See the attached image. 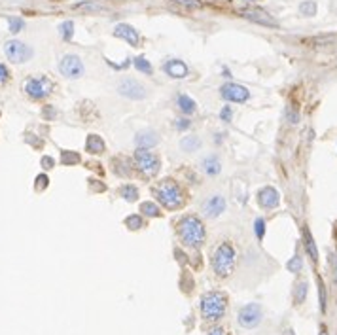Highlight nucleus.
Returning <instances> with one entry per match:
<instances>
[{
	"mask_svg": "<svg viewBox=\"0 0 337 335\" xmlns=\"http://www.w3.org/2000/svg\"><path fill=\"white\" fill-rule=\"evenodd\" d=\"M163 70L165 74H169L171 78H186V76H188V66L184 65L182 61H178V59H173V61L165 63Z\"/></svg>",
	"mask_w": 337,
	"mask_h": 335,
	"instance_id": "17",
	"label": "nucleus"
},
{
	"mask_svg": "<svg viewBox=\"0 0 337 335\" xmlns=\"http://www.w3.org/2000/svg\"><path fill=\"white\" fill-rule=\"evenodd\" d=\"M220 91H222V97L230 102H245L250 97L247 87H243L239 83H226Z\"/></svg>",
	"mask_w": 337,
	"mask_h": 335,
	"instance_id": "11",
	"label": "nucleus"
},
{
	"mask_svg": "<svg viewBox=\"0 0 337 335\" xmlns=\"http://www.w3.org/2000/svg\"><path fill=\"white\" fill-rule=\"evenodd\" d=\"M154 195L159 203L163 204L165 208L169 210H174V208H180L186 197H184V191L180 189V186L174 182V180H161L154 188Z\"/></svg>",
	"mask_w": 337,
	"mask_h": 335,
	"instance_id": "3",
	"label": "nucleus"
},
{
	"mask_svg": "<svg viewBox=\"0 0 337 335\" xmlns=\"http://www.w3.org/2000/svg\"><path fill=\"white\" fill-rule=\"evenodd\" d=\"M59 33L63 36V40H70L72 34H74V23H72V21H65V23L59 27Z\"/></svg>",
	"mask_w": 337,
	"mask_h": 335,
	"instance_id": "25",
	"label": "nucleus"
},
{
	"mask_svg": "<svg viewBox=\"0 0 337 335\" xmlns=\"http://www.w3.org/2000/svg\"><path fill=\"white\" fill-rule=\"evenodd\" d=\"M42 165H44V169H51V167H53V159H51V157H44V159H42Z\"/></svg>",
	"mask_w": 337,
	"mask_h": 335,
	"instance_id": "41",
	"label": "nucleus"
},
{
	"mask_svg": "<svg viewBox=\"0 0 337 335\" xmlns=\"http://www.w3.org/2000/svg\"><path fill=\"white\" fill-rule=\"evenodd\" d=\"M8 23H10V33H21L23 31V27H25V21L23 19H19V17H10L8 19Z\"/></svg>",
	"mask_w": 337,
	"mask_h": 335,
	"instance_id": "27",
	"label": "nucleus"
},
{
	"mask_svg": "<svg viewBox=\"0 0 337 335\" xmlns=\"http://www.w3.org/2000/svg\"><path fill=\"white\" fill-rule=\"evenodd\" d=\"M231 114H233V112H231V108H230V106H226V108H223V110H222V114H220V116H222L223 122H230V120H231Z\"/></svg>",
	"mask_w": 337,
	"mask_h": 335,
	"instance_id": "38",
	"label": "nucleus"
},
{
	"mask_svg": "<svg viewBox=\"0 0 337 335\" xmlns=\"http://www.w3.org/2000/svg\"><path fill=\"white\" fill-rule=\"evenodd\" d=\"M189 127V122L188 120H176V129H188Z\"/></svg>",
	"mask_w": 337,
	"mask_h": 335,
	"instance_id": "39",
	"label": "nucleus"
},
{
	"mask_svg": "<svg viewBox=\"0 0 337 335\" xmlns=\"http://www.w3.org/2000/svg\"><path fill=\"white\" fill-rule=\"evenodd\" d=\"M135 66H137V70L144 74H150L152 72V65L148 63V59L146 57H137L135 59Z\"/></svg>",
	"mask_w": 337,
	"mask_h": 335,
	"instance_id": "28",
	"label": "nucleus"
},
{
	"mask_svg": "<svg viewBox=\"0 0 337 335\" xmlns=\"http://www.w3.org/2000/svg\"><path fill=\"white\" fill-rule=\"evenodd\" d=\"M235 265H237V250H235V246L231 243L223 241V243L218 245V248L212 254L214 273L220 278H226L235 271Z\"/></svg>",
	"mask_w": 337,
	"mask_h": 335,
	"instance_id": "1",
	"label": "nucleus"
},
{
	"mask_svg": "<svg viewBox=\"0 0 337 335\" xmlns=\"http://www.w3.org/2000/svg\"><path fill=\"white\" fill-rule=\"evenodd\" d=\"M241 16L245 17V19H248V21H254V23H258V25H263V27H279V23H277L267 12H263V10H258V8L243 10Z\"/></svg>",
	"mask_w": 337,
	"mask_h": 335,
	"instance_id": "12",
	"label": "nucleus"
},
{
	"mask_svg": "<svg viewBox=\"0 0 337 335\" xmlns=\"http://www.w3.org/2000/svg\"><path fill=\"white\" fill-rule=\"evenodd\" d=\"M46 186H48V176H44V174H42V176L36 178V189H44Z\"/></svg>",
	"mask_w": 337,
	"mask_h": 335,
	"instance_id": "37",
	"label": "nucleus"
},
{
	"mask_svg": "<svg viewBox=\"0 0 337 335\" xmlns=\"http://www.w3.org/2000/svg\"><path fill=\"white\" fill-rule=\"evenodd\" d=\"M206 335H226V331H223L222 327H214V329H210Z\"/></svg>",
	"mask_w": 337,
	"mask_h": 335,
	"instance_id": "42",
	"label": "nucleus"
},
{
	"mask_svg": "<svg viewBox=\"0 0 337 335\" xmlns=\"http://www.w3.org/2000/svg\"><path fill=\"white\" fill-rule=\"evenodd\" d=\"M245 2H258V0H245Z\"/></svg>",
	"mask_w": 337,
	"mask_h": 335,
	"instance_id": "44",
	"label": "nucleus"
},
{
	"mask_svg": "<svg viewBox=\"0 0 337 335\" xmlns=\"http://www.w3.org/2000/svg\"><path fill=\"white\" fill-rule=\"evenodd\" d=\"M135 142L139 148H154L156 144H159V135L152 129H144V131L137 133Z\"/></svg>",
	"mask_w": 337,
	"mask_h": 335,
	"instance_id": "16",
	"label": "nucleus"
},
{
	"mask_svg": "<svg viewBox=\"0 0 337 335\" xmlns=\"http://www.w3.org/2000/svg\"><path fill=\"white\" fill-rule=\"evenodd\" d=\"M4 53L12 63H27L34 55L31 46H27L25 42L19 40H8L4 44Z\"/></svg>",
	"mask_w": 337,
	"mask_h": 335,
	"instance_id": "7",
	"label": "nucleus"
},
{
	"mask_svg": "<svg viewBox=\"0 0 337 335\" xmlns=\"http://www.w3.org/2000/svg\"><path fill=\"white\" fill-rule=\"evenodd\" d=\"M125 226L129 229H140L142 228V218H140L139 214H133V216H129V218L125 220Z\"/></svg>",
	"mask_w": 337,
	"mask_h": 335,
	"instance_id": "31",
	"label": "nucleus"
},
{
	"mask_svg": "<svg viewBox=\"0 0 337 335\" xmlns=\"http://www.w3.org/2000/svg\"><path fill=\"white\" fill-rule=\"evenodd\" d=\"M299 12L303 14V16H307V17H311V16H314V12H316V4L314 2H303L301 6H299Z\"/></svg>",
	"mask_w": 337,
	"mask_h": 335,
	"instance_id": "32",
	"label": "nucleus"
},
{
	"mask_svg": "<svg viewBox=\"0 0 337 335\" xmlns=\"http://www.w3.org/2000/svg\"><path fill=\"white\" fill-rule=\"evenodd\" d=\"M320 335H328V331H326V327H320Z\"/></svg>",
	"mask_w": 337,
	"mask_h": 335,
	"instance_id": "43",
	"label": "nucleus"
},
{
	"mask_svg": "<svg viewBox=\"0 0 337 335\" xmlns=\"http://www.w3.org/2000/svg\"><path fill=\"white\" fill-rule=\"evenodd\" d=\"M8 78H10V72H8V68L0 63V85H4V83L8 82Z\"/></svg>",
	"mask_w": 337,
	"mask_h": 335,
	"instance_id": "35",
	"label": "nucleus"
},
{
	"mask_svg": "<svg viewBox=\"0 0 337 335\" xmlns=\"http://www.w3.org/2000/svg\"><path fill=\"white\" fill-rule=\"evenodd\" d=\"M307 297V282H299L296 286V292H294V301L296 305H301Z\"/></svg>",
	"mask_w": 337,
	"mask_h": 335,
	"instance_id": "23",
	"label": "nucleus"
},
{
	"mask_svg": "<svg viewBox=\"0 0 337 335\" xmlns=\"http://www.w3.org/2000/svg\"><path fill=\"white\" fill-rule=\"evenodd\" d=\"M223 208H226V201H223L222 195H212L208 197L203 204V214H205L206 218H216V216H220L223 212Z\"/></svg>",
	"mask_w": 337,
	"mask_h": 335,
	"instance_id": "13",
	"label": "nucleus"
},
{
	"mask_svg": "<svg viewBox=\"0 0 337 335\" xmlns=\"http://www.w3.org/2000/svg\"><path fill=\"white\" fill-rule=\"evenodd\" d=\"M140 212H144L146 216H159V208L152 201H146V203L140 204Z\"/></svg>",
	"mask_w": 337,
	"mask_h": 335,
	"instance_id": "26",
	"label": "nucleus"
},
{
	"mask_svg": "<svg viewBox=\"0 0 337 335\" xmlns=\"http://www.w3.org/2000/svg\"><path fill=\"white\" fill-rule=\"evenodd\" d=\"M122 195L125 197V201H137L139 199V189L135 188V186H131V184H127V186H124L122 188Z\"/></svg>",
	"mask_w": 337,
	"mask_h": 335,
	"instance_id": "24",
	"label": "nucleus"
},
{
	"mask_svg": "<svg viewBox=\"0 0 337 335\" xmlns=\"http://www.w3.org/2000/svg\"><path fill=\"white\" fill-rule=\"evenodd\" d=\"M176 4H182V6H188V8H197L199 2L197 0H173Z\"/></svg>",
	"mask_w": 337,
	"mask_h": 335,
	"instance_id": "36",
	"label": "nucleus"
},
{
	"mask_svg": "<svg viewBox=\"0 0 337 335\" xmlns=\"http://www.w3.org/2000/svg\"><path fill=\"white\" fill-rule=\"evenodd\" d=\"M280 197L275 188H263L258 191V204L263 208H275L279 204Z\"/></svg>",
	"mask_w": 337,
	"mask_h": 335,
	"instance_id": "14",
	"label": "nucleus"
},
{
	"mask_svg": "<svg viewBox=\"0 0 337 335\" xmlns=\"http://www.w3.org/2000/svg\"><path fill=\"white\" fill-rule=\"evenodd\" d=\"M61 161H63L65 165L80 163V156H78L76 152H63V154H61Z\"/></svg>",
	"mask_w": 337,
	"mask_h": 335,
	"instance_id": "29",
	"label": "nucleus"
},
{
	"mask_svg": "<svg viewBox=\"0 0 337 335\" xmlns=\"http://www.w3.org/2000/svg\"><path fill=\"white\" fill-rule=\"evenodd\" d=\"M59 70H61V74H63L65 78H68V80H78V78L83 76L82 59L78 57V55L68 53V55H65V57L59 61Z\"/></svg>",
	"mask_w": 337,
	"mask_h": 335,
	"instance_id": "8",
	"label": "nucleus"
},
{
	"mask_svg": "<svg viewBox=\"0 0 337 335\" xmlns=\"http://www.w3.org/2000/svg\"><path fill=\"white\" fill-rule=\"evenodd\" d=\"M135 161H137L139 171L142 172L144 176H148V178H154L157 172H159V159H157V156H154L152 152H148V148H137Z\"/></svg>",
	"mask_w": 337,
	"mask_h": 335,
	"instance_id": "5",
	"label": "nucleus"
},
{
	"mask_svg": "<svg viewBox=\"0 0 337 335\" xmlns=\"http://www.w3.org/2000/svg\"><path fill=\"white\" fill-rule=\"evenodd\" d=\"M228 295L223 292H206L201 297V314L205 320H220L226 314Z\"/></svg>",
	"mask_w": 337,
	"mask_h": 335,
	"instance_id": "4",
	"label": "nucleus"
},
{
	"mask_svg": "<svg viewBox=\"0 0 337 335\" xmlns=\"http://www.w3.org/2000/svg\"><path fill=\"white\" fill-rule=\"evenodd\" d=\"M254 228H256V237L263 239V233H265V220H263V218H258Z\"/></svg>",
	"mask_w": 337,
	"mask_h": 335,
	"instance_id": "33",
	"label": "nucleus"
},
{
	"mask_svg": "<svg viewBox=\"0 0 337 335\" xmlns=\"http://www.w3.org/2000/svg\"><path fill=\"white\" fill-rule=\"evenodd\" d=\"M318 294H320V311H326V290H324V284L322 280L318 278Z\"/></svg>",
	"mask_w": 337,
	"mask_h": 335,
	"instance_id": "34",
	"label": "nucleus"
},
{
	"mask_svg": "<svg viewBox=\"0 0 337 335\" xmlns=\"http://www.w3.org/2000/svg\"><path fill=\"white\" fill-rule=\"evenodd\" d=\"M199 146H201V140H199L197 137H186V139L180 142V148L184 152H195Z\"/></svg>",
	"mask_w": 337,
	"mask_h": 335,
	"instance_id": "22",
	"label": "nucleus"
},
{
	"mask_svg": "<svg viewBox=\"0 0 337 335\" xmlns=\"http://www.w3.org/2000/svg\"><path fill=\"white\" fill-rule=\"evenodd\" d=\"M262 307L258 305V303H248V305H245L241 311H239L237 314V322L239 326L243 327H256L260 322H262Z\"/></svg>",
	"mask_w": 337,
	"mask_h": 335,
	"instance_id": "9",
	"label": "nucleus"
},
{
	"mask_svg": "<svg viewBox=\"0 0 337 335\" xmlns=\"http://www.w3.org/2000/svg\"><path fill=\"white\" fill-rule=\"evenodd\" d=\"M51 89H53V83H51V80H48L46 76L29 78V80L23 83V91H25L31 98H36V100L46 98L51 93Z\"/></svg>",
	"mask_w": 337,
	"mask_h": 335,
	"instance_id": "6",
	"label": "nucleus"
},
{
	"mask_svg": "<svg viewBox=\"0 0 337 335\" xmlns=\"http://www.w3.org/2000/svg\"><path fill=\"white\" fill-rule=\"evenodd\" d=\"M203 171H205L208 176H216L218 172L222 171L220 161H218V159H214V157H206L205 161H203Z\"/></svg>",
	"mask_w": 337,
	"mask_h": 335,
	"instance_id": "21",
	"label": "nucleus"
},
{
	"mask_svg": "<svg viewBox=\"0 0 337 335\" xmlns=\"http://www.w3.org/2000/svg\"><path fill=\"white\" fill-rule=\"evenodd\" d=\"M301 265H303V260H301L299 256H294V258L286 263V267L290 273H299V271H301Z\"/></svg>",
	"mask_w": 337,
	"mask_h": 335,
	"instance_id": "30",
	"label": "nucleus"
},
{
	"mask_svg": "<svg viewBox=\"0 0 337 335\" xmlns=\"http://www.w3.org/2000/svg\"><path fill=\"white\" fill-rule=\"evenodd\" d=\"M178 235H180L182 243L184 245L191 246V248H197L205 243L206 239V231L203 221L199 220L197 216L189 214V216H184L178 224Z\"/></svg>",
	"mask_w": 337,
	"mask_h": 335,
	"instance_id": "2",
	"label": "nucleus"
},
{
	"mask_svg": "<svg viewBox=\"0 0 337 335\" xmlns=\"http://www.w3.org/2000/svg\"><path fill=\"white\" fill-rule=\"evenodd\" d=\"M114 34L118 36V38H124V40L127 42V44H131V46H139V42H140L139 31L133 29L131 25L120 23L114 29Z\"/></svg>",
	"mask_w": 337,
	"mask_h": 335,
	"instance_id": "15",
	"label": "nucleus"
},
{
	"mask_svg": "<svg viewBox=\"0 0 337 335\" xmlns=\"http://www.w3.org/2000/svg\"><path fill=\"white\" fill-rule=\"evenodd\" d=\"M176 106L180 108L184 114H193L195 112V102L188 95H178L176 97Z\"/></svg>",
	"mask_w": 337,
	"mask_h": 335,
	"instance_id": "20",
	"label": "nucleus"
},
{
	"mask_svg": "<svg viewBox=\"0 0 337 335\" xmlns=\"http://www.w3.org/2000/svg\"><path fill=\"white\" fill-rule=\"evenodd\" d=\"M74 8H87V10H102L100 6H97V4H76Z\"/></svg>",
	"mask_w": 337,
	"mask_h": 335,
	"instance_id": "40",
	"label": "nucleus"
},
{
	"mask_svg": "<svg viewBox=\"0 0 337 335\" xmlns=\"http://www.w3.org/2000/svg\"><path fill=\"white\" fill-rule=\"evenodd\" d=\"M335 280H337V273H335Z\"/></svg>",
	"mask_w": 337,
	"mask_h": 335,
	"instance_id": "45",
	"label": "nucleus"
},
{
	"mask_svg": "<svg viewBox=\"0 0 337 335\" xmlns=\"http://www.w3.org/2000/svg\"><path fill=\"white\" fill-rule=\"evenodd\" d=\"M303 245H305V250H307V254H309V258L312 260V263L318 262V250H316L314 239H312L311 231H309V228H307V226L303 228Z\"/></svg>",
	"mask_w": 337,
	"mask_h": 335,
	"instance_id": "18",
	"label": "nucleus"
},
{
	"mask_svg": "<svg viewBox=\"0 0 337 335\" xmlns=\"http://www.w3.org/2000/svg\"><path fill=\"white\" fill-rule=\"evenodd\" d=\"M118 93H120L122 97L131 98V100H140V98L146 97V87L140 82H137V80L127 78V80L118 83Z\"/></svg>",
	"mask_w": 337,
	"mask_h": 335,
	"instance_id": "10",
	"label": "nucleus"
},
{
	"mask_svg": "<svg viewBox=\"0 0 337 335\" xmlns=\"http://www.w3.org/2000/svg\"><path fill=\"white\" fill-rule=\"evenodd\" d=\"M85 148L91 154H102L104 152V140L100 139L99 135H89L87 142H85Z\"/></svg>",
	"mask_w": 337,
	"mask_h": 335,
	"instance_id": "19",
	"label": "nucleus"
}]
</instances>
